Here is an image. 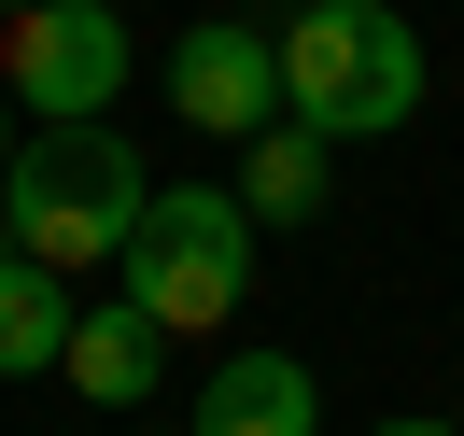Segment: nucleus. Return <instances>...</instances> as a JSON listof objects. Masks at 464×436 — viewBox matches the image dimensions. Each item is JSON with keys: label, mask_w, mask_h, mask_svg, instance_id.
<instances>
[{"label": "nucleus", "mask_w": 464, "mask_h": 436, "mask_svg": "<svg viewBox=\"0 0 464 436\" xmlns=\"http://www.w3.org/2000/svg\"><path fill=\"white\" fill-rule=\"evenodd\" d=\"M0 211H14V254H43V267H113L127 226L155 211L141 141H127L113 113L29 127V141H14V170H0Z\"/></svg>", "instance_id": "f257e3e1"}, {"label": "nucleus", "mask_w": 464, "mask_h": 436, "mask_svg": "<svg viewBox=\"0 0 464 436\" xmlns=\"http://www.w3.org/2000/svg\"><path fill=\"white\" fill-rule=\"evenodd\" d=\"M282 113L324 141H394L422 113V29L394 0H295L282 15Z\"/></svg>", "instance_id": "f03ea898"}, {"label": "nucleus", "mask_w": 464, "mask_h": 436, "mask_svg": "<svg viewBox=\"0 0 464 436\" xmlns=\"http://www.w3.org/2000/svg\"><path fill=\"white\" fill-rule=\"evenodd\" d=\"M254 211H239V183H155V211L127 226V296H141L169 338H211V324H239V296H254Z\"/></svg>", "instance_id": "7ed1b4c3"}, {"label": "nucleus", "mask_w": 464, "mask_h": 436, "mask_svg": "<svg viewBox=\"0 0 464 436\" xmlns=\"http://www.w3.org/2000/svg\"><path fill=\"white\" fill-rule=\"evenodd\" d=\"M127 71H141V43H127L113 0H29V15H0V85H14V113H113Z\"/></svg>", "instance_id": "20e7f679"}, {"label": "nucleus", "mask_w": 464, "mask_h": 436, "mask_svg": "<svg viewBox=\"0 0 464 436\" xmlns=\"http://www.w3.org/2000/svg\"><path fill=\"white\" fill-rule=\"evenodd\" d=\"M169 113L198 127V141H254V127H282V29H254V15H198V29L169 43Z\"/></svg>", "instance_id": "39448f33"}, {"label": "nucleus", "mask_w": 464, "mask_h": 436, "mask_svg": "<svg viewBox=\"0 0 464 436\" xmlns=\"http://www.w3.org/2000/svg\"><path fill=\"white\" fill-rule=\"evenodd\" d=\"M183 436H324V380L295 366V352L239 338L226 366L198 380V422H183Z\"/></svg>", "instance_id": "423d86ee"}, {"label": "nucleus", "mask_w": 464, "mask_h": 436, "mask_svg": "<svg viewBox=\"0 0 464 436\" xmlns=\"http://www.w3.org/2000/svg\"><path fill=\"white\" fill-rule=\"evenodd\" d=\"M155 366H169V324H155L141 296L85 310V324H71V352H57V380H71L85 408H113V422H141V408H155Z\"/></svg>", "instance_id": "0eeeda50"}, {"label": "nucleus", "mask_w": 464, "mask_h": 436, "mask_svg": "<svg viewBox=\"0 0 464 436\" xmlns=\"http://www.w3.org/2000/svg\"><path fill=\"white\" fill-rule=\"evenodd\" d=\"M324 198H338V141H324V127H254V141H239V211H254V226H324Z\"/></svg>", "instance_id": "6e6552de"}, {"label": "nucleus", "mask_w": 464, "mask_h": 436, "mask_svg": "<svg viewBox=\"0 0 464 436\" xmlns=\"http://www.w3.org/2000/svg\"><path fill=\"white\" fill-rule=\"evenodd\" d=\"M71 267H43V254H14L0 267V380H57V352H71Z\"/></svg>", "instance_id": "1a4fd4ad"}, {"label": "nucleus", "mask_w": 464, "mask_h": 436, "mask_svg": "<svg viewBox=\"0 0 464 436\" xmlns=\"http://www.w3.org/2000/svg\"><path fill=\"white\" fill-rule=\"evenodd\" d=\"M366 436H464V422H422V408H408V422H366Z\"/></svg>", "instance_id": "9d476101"}, {"label": "nucleus", "mask_w": 464, "mask_h": 436, "mask_svg": "<svg viewBox=\"0 0 464 436\" xmlns=\"http://www.w3.org/2000/svg\"><path fill=\"white\" fill-rule=\"evenodd\" d=\"M14 141H29V127H14V85H0V170H14Z\"/></svg>", "instance_id": "9b49d317"}, {"label": "nucleus", "mask_w": 464, "mask_h": 436, "mask_svg": "<svg viewBox=\"0 0 464 436\" xmlns=\"http://www.w3.org/2000/svg\"><path fill=\"white\" fill-rule=\"evenodd\" d=\"M0 267H14V211H0Z\"/></svg>", "instance_id": "f8f14e48"}, {"label": "nucleus", "mask_w": 464, "mask_h": 436, "mask_svg": "<svg viewBox=\"0 0 464 436\" xmlns=\"http://www.w3.org/2000/svg\"><path fill=\"white\" fill-rule=\"evenodd\" d=\"M0 15H29V0H0Z\"/></svg>", "instance_id": "ddd939ff"}, {"label": "nucleus", "mask_w": 464, "mask_h": 436, "mask_svg": "<svg viewBox=\"0 0 464 436\" xmlns=\"http://www.w3.org/2000/svg\"><path fill=\"white\" fill-rule=\"evenodd\" d=\"M127 436H155V422H127Z\"/></svg>", "instance_id": "4468645a"}]
</instances>
